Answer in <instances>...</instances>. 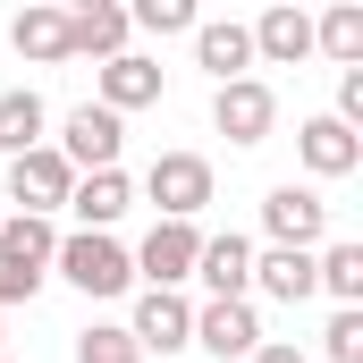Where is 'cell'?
Returning <instances> with one entry per match:
<instances>
[{
	"mask_svg": "<svg viewBox=\"0 0 363 363\" xmlns=\"http://www.w3.org/2000/svg\"><path fill=\"white\" fill-rule=\"evenodd\" d=\"M51 254H60V228H51V220L0 211V304H26V296L51 279Z\"/></svg>",
	"mask_w": 363,
	"mask_h": 363,
	"instance_id": "1",
	"label": "cell"
},
{
	"mask_svg": "<svg viewBox=\"0 0 363 363\" xmlns=\"http://www.w3.org/2000/svg\"><path fill=\"white\" fill-rule=\"evenodd\" d=\"M51 271L68 279L77 296H127V287H135V262H127V245H118V237H93V228L60 237Z\"/></svg>",
	"mask_w": 363,
	"mask_h": 363,
	"instance_id": "2",
	"label": "cell"
},
{
	"mask_svg": "<svg viewBox=\"0 0 363 363\" xmlns=\"http://www.w3.org/2000/svg\"><path fill=\"white\" fill-rule=\"evenodd\" d=\"M118 144H127V127H118L101 101H77V110L60 118V144H51V152H60L77 178H93V169H118Z\"/></svg>",
	"mask_w": 363,
	"mask_h": 363,
	"instance_id": "3",
	"label": "cell"
},
{
	"mask_svg": "<svg viewBox=\"0 0 363 363\" xmlns=\"http://www.w3.org/2000/svg\"><path fill=\"white\" fill-rule=\"evenodd\" d=\"M144 194H152L161 220H194V211L211 203V161H203V152H161V161L144 169Z\"/></svg>",
	"mask_w": 363,
	"mask_h": 363,
	"instance_id": "4",
	"label": "cell"
},
{
	"mask_svg": "<svg viewBox=\"0 0 363 363\" xmlns=\"http://www.w3.org/2000/svg\"><path fill=\"white\" fill-rule=\"evenodd\" d=\"M262 228H271V245H287V254H313L330 237V203L313 186H271L262 194Z\"/></svg>",
	"mask_w": 363,
	"mask_h": 363,
	"instance_id": "5",
	"label": "cell"
},
{
	"mask_svg": "<svg viewBox=\"0 0 363 363\" xmlns=\"http://www.w3.org/2000/svg\"><path fill=\"white\" fill-rule=\"evenodd\" d=\"M194 254H203V228L194 220H152V237L127 262H135V279H152V287H186L194 279Z\"/></svg>",
	"mask_w": 363,
	"mask_h": 363,
	"instance_id": "6",
	"label": "cell"
},
{
	"mask_svg": "<svg viewBox=\"0 0 363 363\" xmlns=\"http://www.w3.org/2000/svg\"><path fill=\"white\" fill-rule=\"evenodd\" d=\"M127 338H135L144 355H178V347H194V304H186L178 287H144V296H135Z\"/></svg>",
	"mask_w": 363,
	"mask_h": 363,
	"instance_id": "7",
	"label": "cell"
},
{
	"mask_svg": "<svg viewBox=\"0 0 363 363\" xmlns=\"http://www.w3.org/2000/svg\"><path fill=\"white\" fill-rule=\"evenodd\" d=\"M68 186H77V169H68L51 144H34V152H17V161H9V203H17V211H34V220H51V211L68 203Z\"/></svg>",
	"mask_w": 363,
	"mask_h": 363,
	"instance_id": "8",
	"label": "cell"
},
{
	"mask_svg": "<svg viewBox=\"0 0 363 363\" xmlns=\"http://www.w3.org/2000/svg\"><path fill=\"white\" fill-rule=\"evenodd\" d=\"M211 127L228 135V144H262L279 127V93L262 85V77H237V85H220L211 93Z\"/></svg>",
	"mask_w": 363,
	"mask_h": 363,
	"instance_id": "9",
	"label": "cell"
},
{
	"mask_svg": "<svg viewBox=\"0 0 363 363\" xmlns=\"http://www.w3.org/2000/svg\"><path fill=\"white\" fill-rule=\"evenodd\" d=\"M194 347L220 363H245L262 347V321H254V304L237 296V304H194Z\"/></svg>",
	"mask_w": 363,
	"mask_h": 363,
	"instance_id": "10",
	"label": "cell"
},
{
	"mask_svg": "<svg viewBox=\"0 0 363 363\" xmlns=\"http://www.w3.org/2000/svg\"><path fill=\"white\" fill-rule=\"evenodd\" d=\"M296 161H304L313 178H355V169H363V135H355V127H338V118L321 110V118L296 127Z\"/></svg>",
	"mask_w": 363,
	"mask_h": 363,
	"instance_id": "11",
	"label": "cell"
},
{
	"mask_svg": "<svg viewBox=\"0 0 363 363\" xmlns=\"http://www.w3.org/2000/svg\"><path fill=\"white\" fill-rule=\"evenodd\" d=\"M194 279L211 287V304H237L245 287H254V237H203V254H194Z\"/></svg>",
	"mask_w": 363,
	"mask_h": 363,
	"instance_id": "12",
	"label": "cell"
},
{
	"mask_svg": "<svg viewBox=\"0 0 363 363\" xmlns=\"http://www.w3.org/2000/svg\"><path fill=\"white\" fill-rule=\"evenodd\" d=\"M127 51V9L118 0H77L68 9V60H118Z\"/></svg>",
	"mask_w": 363,
	"mask_h": 363,
	"instance_id": "13",
	"label": "cell"
},
{
	"mask_svg": "<svg viewBox=\"0 0 363 363\" xmlns=\"http://www.w3.org/2000/svg\"><path fill=\"white\" fill-rule=\"evenodd\" d=\"M245 34H254V60H271V68L313 60V17H304V9H287V0H279V9H262Z\"/></svg>",
	"mask_w": 363,
	"mask_h": 363,
	"instance_id": "14",
	"label": "cell"
},
{
	"mask_svg": "<svg viewBox=\"0 0 363 363\" xmlns=\"http://www.w3.org/2000/svg\"><path fill=\"white\" fill-rule=\"evenodd\" d=\"M144 101H161V60H144V51L101 60V110H110V118H127V110H144Z\"/></svg>",
	"mask_w": 363,
	"mask_h": 363,
	"instance_id": "15",
	"label": "cell"
},
{
	"mask_svg": "<svg viewBox=\"0 0 363 363\" xmlns=\"http://www.w3.org/2000/svg\"><path fill=\"white\" fill-rule=\"evenodd\" d=\"M127 203H135V186H127V169H93V178L68 186V211L85 220L93 237H110L118 220H127Z\"/></svg>",
	"mask_w": 363,
	"mask_h": 363,
	"instance_id": "16",
	"label": "cell"
},
{
	"mask_svg": "<svg viewBox=\"0 0 363 363\" xmlns=\"http://www.w3.org/2000/svg\"><path fill=\"white\" fill-rule=\"evenodd\" d=\"M194 60H203L220 85H237V77L254 68V34H245L237 17H194Z\"/></svg>",
	"mask_w": 363,
	"mask_h": 363,
	"instance_id": "17",
	"label": "cell"
},
{
	"mask_svg": "<svg viewBox=\"0 0 363 363\" xmlns=\"http://www.w3.org/2000/svg\"><path fill=\"white\" fill-rule=\"evenodd\" d=\"M313 296H338V313H363V245H321L313 254Z\"/></svg>",
	"mask_w": 363,
	"mask_h": 363,
	"instance_id": "18",
	"label": "cell"
},
{
	"mask_svg": "<svg viewBox=\"0 0 363 363\" xmlns=\"http://www.w3.org/2000/svg\"><path fill=\"white\" fill-rule=\"evenodd\" d=\"M43 127H51V110H43V93H34V85H9V93H0V152H9V161L34 152Z\"/></svg>",
	"mask_w": 363,
	"mask_h": 363,
	"instance_id": "19",
	"label": "cell"
},
{
	"mask_svg": "<svg viewBox=\"0 0 363 363\" xmlns=\"http://www.w3.org/2000/svg\"><path fill=\"white\" fill-rule=\"evenodd\" d=\"M9 43H17L26 60H43V68H60V60H68V9H26V17L9 26Z\"/></svg>",
	"mask_w": 363,
	"mask_h": 363,
	"instance_id": "20",
	"label": "cell"
},
{
	"mask_svg": "<svg viewBox=\"0 0 363 363\" xmlns=\"http://www.w3.org/2000/svg\"><path fill=\"white\" fill-rule=\"evenodd\" d=\"M254 287L279 296V304H304V296H313V254H287V245L254 254Z\"/></svg>",
	"mask_w": 363,
	"mask_h": 363,
	"instance_id": "21",
	"label": "cell"
},
{
	"mask_svg": "<svg viewBox=\"0 0 363 363\" xmlns=\"http://www.w3.org/2000/svg\"><path fill=\"white\" fill-rule=\"evenodd\" d=\"M313 51H330L338 68H363V0H338L330 17H313Z\"/></svg>",
	"mask_w": 363,
	"mask_h": 363,
	"instance_id": "22",
	"label": "cell"
},
{
	"mask_svg": "<svg viewBox=\"0 0 363 363\" xmlns=\"http://www.w3.org/2000/svg\"><path fill=\"white\" fill-rule=\"evenodd\" d=\"M77 363H144V347L127 338V321H93L77 330Z\"/></svg>",
	"mask_w": 363,
	"mask_h": 363,
	"instance_id": "23",
	"label": "cell"
},
{
	"mask_svg": "<svg viewBox=\"0 0 363 363\" xmlns=\"http://www.w3.org/2000/svg\"><path fill=\"white\" fill-rule=\"evenodd\" d=\"M127 26H144V34H194V9L186 0H135Z\"/></svg>",
	"mask_w": 363,
	"mask_h": 363,
	"instance_id": "24",
	"label": "cell"
},
{
	"mask_svg": "<svg viewBox=\"0 0 363 363\" xmlns=\"http://www.w3.org/2000/svg\"><path fill=\"white\" fill-rule=\"evenodd\" d=\"M321 347H330V363H363V313H330Z\"/></svg>",
	"mask_w": 363,
	"mask_h": 363,
	"instance_id": "25",
	"label": "cell"
},
{
	"mask_svg": "<svg viewBox=\"0 0 363 363\" xmlns=\"http://www.w3.org/2000/svg\"><path fill=\"white\" fill-rule=\"evenodd\" d=\"M338 127H363V68H347L338 77V110H330Z\"/></svg>",
	"mask_w": 363,
	"mask_h": 363,
	"instance_id": "26",
	"label": "cell"
},
{
	"mask_svg": "<svg viewBox=\"0 0 363 363\" xmlns=\"http://www.w3.org/2000/svg\"><path fill=\"white\" fill-rule=\"evenodd\" d=\"M245 363H304V347H287V338H262V347H254Z\"/></svg>",
	"mask_w": 363,
	"mask_h": 363,
	"instance_id": "27",
	"label": "cell"
},
{
	"mask_svg": "<svg viewBox=\"0 0 363 363\" xmlns=\"http://www.w3.org/2000/svg\"><path fill=\"white\" fill-rule=\"evenodd\" d=\"M0 363H9V355H0Z\"/></svg>",
	"mask_w": 363,
	"mask_h": 363,
	"instance_id": "28",
	"label": "cell"
}]
</instances>
